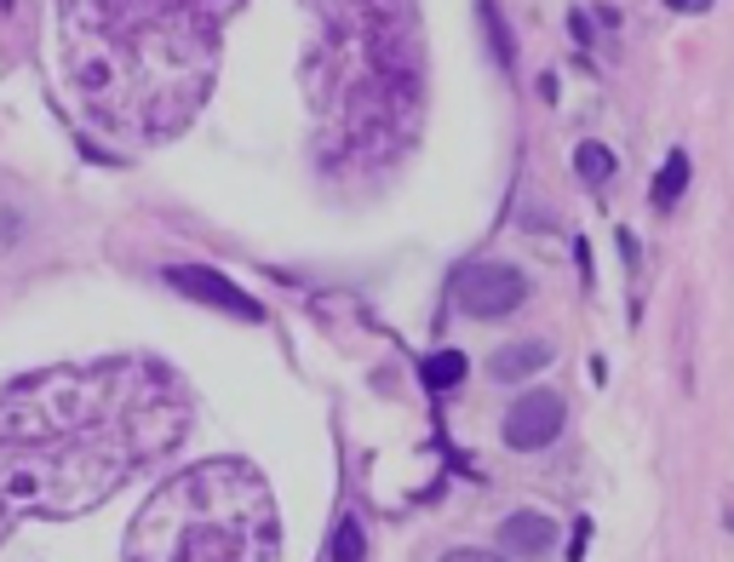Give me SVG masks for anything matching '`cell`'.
I'll use <instances>...</instances> for the list:
<instances>
[{"label": "cell", "mask_w": 734, "mask_h": 562, "mask_svg": "<svg viewBox=\"0 0 734 562\" xmlns=\"http://www.w3.org/2000/svg\"><path fill=\"white\" fill-rule=\"evenodd\" d=\"M201 511H207V476H178L150 506L144 528H132V562H270L281 546L258 476L241 488L230 516Z\"/></svg>", "instance_id": "6da1fadb"}, {"label": "cell", "mask_w": 734, "mask_h": 562, "mask_svg": "<svg viewBox=\"0 0 734 562\" xmlns=\"http://www.w3.org/2000/svg\"><path fill=\"white\" fill-rule=\"evenodd\" d=\"M0 7H12V0H0Z\"/></svg>", "instance_id": "4fadbf2b"}, {"label": "cell", "mask_w": 734, "mask_h": 562, "mask_svg": "<svg viewBox=\"0 0 734 562\" xmlns=\"http://www.w3.org/2000/svg\"><path fill=\"white\" fill-rule=\"evenodd\" d=\"M683 190H688V150H671V155H666V167L655 173V207H660V213H666V207H678Z\"/></svg>", "instance_id": "52a82bcc"}, {"label": "cell", "mask_w": 734, "mask_h": 562, "mask_svg": "<svg viewBox=\"0 0 734 562\" xmlns=\"http://www.w3.org/2000/svg\"><path fill=\"white\" fill-rule=\"evenodd\" d=\"M499 546H505V557H545L557 546V522L545 511H517L499 522Z\"/></svg>", "instance_id": "5b68a950"}, {"label": "cell", "mask_w": 734, "mask_h": 562, "mask_svg": "<svg viewBox=\"0 0 734 562\" xmlns=\"http://www.w3.org/2000/svg\"><path fill=\"white\" fill-rule=\"evenodd\" d=\"M465 373H471V361H465L459 350H436V356H425V368H419L425 391H454Z\"/></svg>", "instance_id": "ba28073f"}, {"label": "cell", "mask_w": 734, "mask_h": 562, "mask_svg": "<svg viewBox=\"0 0 734 562\" xmlns=\"http://www.w3.org/2000/svg\"><path fill=\"white\" fill-rule=\"evenodd\" d=\"M167 281L173 293L184 298H195V305H207V310H224V316H236V321H264V305L241 288V281H230L224 270L213 265H167Z\"/></svg>", "instance_id": "3957f363"}, {"label": "cell", "mask_w": 734, "mask_h": 562, "mask_svg": "<svg viewBox=\"0 0 734 562\" xmlns=\"http://www.w3.org/2000/svg\"><path fill=\"white\" fill-rule=\"evenodd\" d=\"M442 562H505V557H494V551H471V546H465V551H447Z\"/></svg>", "instance_id": "8fae6325"}, {"label": "cell", "mask_w": 734, "mask_h": 562, "mask_svg": "<svg viewBox=\"0 0 734 562\" xmlns=\"http://www.w3.org/2000/svg\"><path fill=\"white\" fill-rule=\"evenodd\" d=\"M574 173L585 178V184H608V178H615V150L608 144H580L574 150Z\"/></svg>", "instance_id": "9c48e42d"}, {"label": "cell", "mask_w": 734, "mask_h": 562, "mask_svg": "<svg viewBox=\"0 0 734 562\" xmlns=\"http://www.w3.org/2000/svg\"><path fill=\"white\" fill-rule=\"evenodd\" d=\"M528 298V276L517 265H499V258H477L454 276V305L477 321H499L511 316Z\"/></svg>", "instance_id": "7a4b0ae2"}, {"label": "cell", "mask_w": 734, "mask_h": 562, "mask_svg": "<svg viewBox=\"0 0 734 562\" xmlns=\"http://www.w3.org/2000/svg\"><path fill=\"white\" fill-rule=\"evenodd\" d=\"M328 557H333V562H367V534H362V522H356V516H344L339 528H333Z\"/></svg>", "instance_id": "30bf717a"}, {"label": "cell", "mask_w": 734, "mask_h": 562, "mask_svg": "<svg viewBox=\"0 0 734 562\" xmlns=\"http://www.w3.org/2000/svg\"><path fill=\"white\" fill-rule=\"evenodd\" d=\"M666 7H671V12H706L711 0H666Z\"/></svg>", "instance_id": "7c38bea8"}, {"label": "cell", "mask_w": 734, "mask_h": 562, "mask_svg": "<svg viewBox=\"0 0 734 562\" xmlns=\"http://www.w3.org/2000/svg\"><path fill=\"white\" fill-rule=\"evenodd\" d=\"M545 361H550V345H545V339H511V345H499L494 356H488V373H494L499 385H517V379L540 373Z\"/></svg>", "instance_id": "8992f818"}, {"label": "cell", "mask_w": 734, "mask_h": 562, "mask_svg": "<svg viewBox=\"0 0 734 562\" xmlns=\"http://www.w3.org/2000/svg\"><path fill=\"white\" fill-rule=\"evenodd\" d=\"M562 396L557 391H528L511 401V413H505V448H517V454H540L550 448V442L562 436Z\"/></svg>", "instance_id": "277c9868"}]
</instances>
